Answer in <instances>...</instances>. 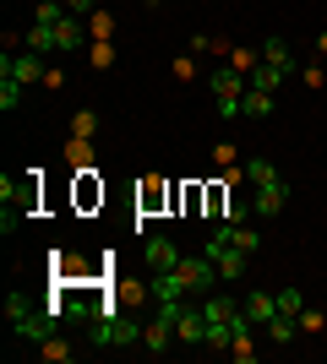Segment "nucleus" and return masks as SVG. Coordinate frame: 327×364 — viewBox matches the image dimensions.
I'll use <instances>...</instances> for the list:
<instances>
[{
    "label": "nucleus",
    "instance_id": "obj_1",
    "mask_svg": "<svg viewBox=\"0 0 327 364\" xmlns=\"http://www.w3.org/2000/svg\"><path fill=\"white\" fill-rule=\"evenodd\" d=\"M246 92H251V76L246 71H218L213 76V104L224 120H234V114H246Z\"/></svg>",
    "mask_w": 327,
    "mask_h": 364
},
{
    "label": "nucleus",
    "instance_id": "obj_2",
    "mask_svg": "<svg viewBox=\"0 0 327 364\" xmlns=\"http://www.w3.org/2000/svg\"><path fill=\"white\" fill-rule=\"evenodd\" d=\"M207 256L218 261V277H229V283H234V277H246V267H251V261H246V250H240V245L229 240V223H224V228L213 234V240H207Z\"/></svg>",
    "mask_w": 327,
    "mask_h": 364
},
{
    "label": "nucleus",
    "instance_id": "obj_3",
    "mask_svg": "<svg viewBox=\"0 0 327 364\" xmlns=\"http://www.w3.org/2000/svg\"><path fill=\"white\" fill-rule=\"evenodd\" d=\"M44 55H38V49H6V55H0V76H16V82H22V87H28V82H44Z\"/></svg>",
    "mask_w": 327,
    "mask_h": 364
},
{
    "label": "nucleus",
    "instance_id": "obj_4",
    "mask_svg": "<svg viewBox=\"0 0 327 364\" xmlns=\"http://www.w3.org/2000/svg\"><path fill=\"white\" fill-rule=\"evenodd\" d=\"M175 277H180V289H186V294H207V289L218 283V261H213V256L180 261V267H175Z\"/></svg>",
    "mask_w": 327,
    "mask_h": 364
},
{
    "label": "nucleus",
    "instance_id": "obj_5",
    "mask_svg": "<svg viewBox=\"0 0 327 364\" xmlns=\"http://www.w3.org/2000/svg\"><path fill=\"white\" fill-rule=\"evenodd\" d=\"M93 343L109 348V343H142V326L137 321H120V316H93Z\"/></svg>",
    "mask_w": 327,
    "mask_h": 364
},
{
    "label": "nucleus",
    "instance_id": "obj_6",
    "mask_svg": "<svg viewBox=\"0 0 327 364\" xmlns=\"http://www.w3.org/2000/svg\"><path fill=\"white\" fill-rule=\"evenodd\" d=\"M142 261H147V272H175V267H180V250H175V240L153 234V240L142 245Z\"/></svg>",
    "mask_w": 327,
    "mask_h": 364
},
{
    "label": "nucleus",
    "instance_id": "obj_7",
    "mask_svg": "<svg viewBox=\"0 0 327 364\" xmlns=\"http://www.w3.org/2000/svg\"><path fill=\"white\" fill-rule=\"evenodd\" d=\"M71 201H77V213H93V207H104V180H98L93 168H82V174H77V191H71Z\"/></svg>",
    "mask_w": 327,
    "mask_h": 364
},
{
    "label": "nucleus",
    "instance_id": "obj_8",
    "mask_svg": "<svg viewBox=\"0 0 327 364\" xmlns=\"http://www.w3.org/2000/svg\"><path fill=\"white\" fill-rule=\"evenodd\" d=\"M284 201H289V185L273 180V185H256V218H279Z\"/></svg>",
    "mask_w": 327,
    "mask_h": 364
},
{
    "label": "nucleus",
    "instance_id": "obj_9",
    "mask_svg": "<svg viewBox=\"0 0 327 364\" xmlns=\"http://www.w3.org/2000/svg\"><path fill=\"white\" fill-rule=\"evenodd\" d=\"M175 337H180L186 348H197V343L207 337V321H202V310H180V316H175Z\"/></svg>",
    "mask_w": 327,
    "mask_h": 364
},
{
    "label": "nucleus",
    "instance_id": "obj_10",
    "mask_svg": "<svg viewBox=\"0 0 327 364\" xmlns=\"http://www.w3.org/2000/svg\"><path fill=\"white\" fill-rule=\"evenodd\" d=\"M273 316H279V294H251L246 299V321L251 326H267Z\"/></svg>",
    "mask_w": 327,
    "mask_h": 364
},
{
    "label": "nucleus",
    "instance_id": "obj_11",
    "mask_svg": "<svg viewBox=\"0 0 327 364\" xmlns=\"http://www.w3.org/2000/svg\"><path fill=\"white\" fill-rule=\"evenodd\" d=\"M164 201H170V191H164L158 180H142V185H137V207H142L147 218H153V213H164Z\"/></svg>",
    "mask_w": 327,
    "mask_h": 364
},
{
    "label": "nucleus",
    "instance_id": "obj_12",
    "mask_svg": "<svg viewBox=\"0 0 327 364\" xmlns=\"http://www.w3.org/2000/svg\"><path fill=\"white\" fill-rule=\"evenodd\" d=\"M142 343H147V353H170V343H180V337H175V326H170V321L158 316L153 326L142 332Z\"/></svg>",
    "mask_w": 327,
    "mask_h": 364
},
{
    "label": "nucleus",
    "instance_id": "obj_13",
    "mask_svg": "<svg viewBox=\"0 0 327 364\" xmlns=\"http://www.w3.org/2000/svg\"><path fill=\"white\" fill-rule=\"evenodd\" d=\"M262 60L273 65V71H284V76H289V71H295V49L284 44V38H267V49H262Z\"/></svg>",
    "mask_w": 327,
    "mask_h": 364
},
{
    "label": "nucleus",
    "instance_id": "obj_14",
    "mask_svg": "<svg viewBox=\"0 0 327 364\" xmlns=\"http://www.w3.org/2000/svg\"><path fill=\"white\" fill-rule=\"evenodd\" d=\"M22 49H38V55H49V49H61V38H55V28L33 22V28H28V38H22Z\"/></svg>",
    "mask_w": 327,
    "mask_h": 364
},
{
    "label": "nucleus",
    "instance_id": "obj_15",
    "mask_svg": "<svg viewBox=\"0 0 327 364\" xmlns=\"http://www.w3.org/2000/svg\"><path fill=\"white\" fill-rule=\"evenodd\" d=\"M229 240L240 245L246 256H256V250H262V234H256V228H251V223H229Z\"/></svg>",
    "mask_w": 327,
    "mask_h": 364
},
{
    "label": "nucleus",
    "instance_id": "obj_16",
    "mask_svg": "<svg viewBox=\"0 0 327 364\" xmlns=\"http://www.w3.org/2000/svg\"><path fill=\"white\" fill-rule=\"evenodd\" d=\"M246 114H251V120H267V114H273V92L251 87V92H246Z\"/></svg>",
    "mask_w": 327,
    "mask_h": 364
},
{
    "label": "nucleus",
    "instance_id": "obj_17",
    "mask_svg": "<svg viewBox=\"0 0 327 364\" xmlns=\"http://www.w3.org/2000/svg\"><path fill=\"white\" fill-rule=\"evenodd\" d=\"M6 316H11V326H22V321L33 316V299L22 289H11V299H6Z\"/></svg>",
    "mask_w": 327,
    "mask_h": 364
},
{
    "label": "nucleus",
    "instance_id": "obj_18",
    "mask_svg": "<svg viewBox=\"0 0 327 364\" xmlns=\"http://www.w3.org/2000/svg\"><path fill=\"white\" fill-rule=\"evenodd\" d=\"M229 316H234V304L224 299V294H207L202 299V321H229Z\"/></svg>",
    "mask_w": 327,
    "mask_h": 364
},
{
    "label": "nucleus",
    "instance_id": "obj_19",
    "mask_svg": "<svg viewBox=\"0 0 327 364\" xmlns=\"http://www.w3.org/2000/svg\"><path fill=\"white\" fill-rule=\"evenodd\" d=\"M66 16H71V11H66V0H38V22H44V28H61Z\"/></svg>",
    "mask_w": 327,
    "mask_h": 364
},
{
    "label": "nucleus",
    "instance_id": "obj_20",
    "mask_svg": "<svg viewBox=\"0 0 327 364\" xmlns=\"http://www.w3.org/2000/svg\"><path fill=\"white\" fill-rule=\"evenodd\" d=\"M93 131H98V114H93V109H77V114H71V136L88 141Z\"/></svg>",
    "mask_w": 327,
    "mask_h": 364
},
{
    "label": "nucleus",
    "instance_id": "obj_21",
    "mask_svg": "<svg viewBox=\"0 0 327 364\" xmlns=\"http://www.w3.org/2000/svg\"><path fill=\"white\" fill-rule=\"evenodd\" d=\"M295 326H300L295 316H273V321H267V332H273V343H295Z\"/></svg>",
    "mask_w": 327,
    "mask_h": 364
},
{
    "label": "nucleus",
    "instance_id": "obj_22",
    "mask_svg": "<svg viewBox=\"0 0 327 364\" xmlns=\"http://www.w3.org/2000/svg\"><path fill=\"white\" fill-rule=\"evenodd\" d=\"M279 82H284V71H273V65H256V71H251V87H262V92H273V87H279Z\"/></svg>",
    "mask_w": 327,
    "mask_h": 364
},
{
    "label": "nucleus",
    "instance_id": "obj_23",
    "mask_svg": "<svg viewBox=\"0 0 327 364\" xmlns=\"http://www.w3.org/2000/svg\"><path fill=\"white\" fill-rule=\"evenodd\" d=\"M55 38H61V49H77L82 44V22H77V16H66L61 28H55Z\"/></svg>",
    "mask_w": 327,
    "mask_h": 364
},
{
    "label": "nucleus",
    "instance_id": "obj_24",
    "mask_svg": "<svg viewBox=\"0 0 327 364\" xmlns=\"http://www.w3.org/2000/svg\"><path fill=\"white\" fill-rule=\"evenodd\" d=\"M16 104H22V82H16V76H6V82H0V109L11 114Z\"/></svg>",
    "mask_w": 327,
    "mask_h": 364
},
{
    "label": "nucleus",
    "instance_id": "obj_25",
    "mask_svg": "<svg viewBox=\"0 0 327 364\" xmlns=\"http://www.w3.org/2000/svg\"><path fill=\"white\" fill-rule=\"evenodd\" d=\"M246 174H251L256 185H273V180H279V168L267 164V158H251V164H246Z\"/></svg>",
    "mask_w": 327,
    "mask_h": 364
},
{
    "label": "nucleus",
    "instance_id": "obj_26",
    "mask_svg": "<svg viewBox=\"0 0 327 364\" xmlns=\"http://www.w3.org/2000/svg\"><path fill=\"white\" fill-rule=\"evenodd\" d=\"M300 310H306L300 289H279V316H300Z\"/></svg>",
    "mask_w": 327,
    "mask_h": 364
},
{
    "label": "nucleus",
    "instance_id": "obj_27",
    "mask_svg": "<svg viewBox=\"0 0 327 364\" xmlns=\"http://www.w3.org/2000/svg\"><path fill=\"white\" fill-rule=\"evenodd\" d=\"M38 353H44L49 364H66V359H71V348H66L61 337H44V348H38Z\"/></svg>",
    "mask_w": 327,
    "mask_h": 364
},
{
    "label": "nucleus",
    "instance_id": "obj_28",
    "mask_svg": "<svg viewBox=\"0 0 327 364\" xmlns=\"http://www.w3.org/2000/svg\"><path fill=\"white\" fill-rule=\"evenodd\" d=\"M115 65V49H109V38H98L93 44V71H109Z\"/></svg>",
    "mask_w": 327,
    "mask_h": 364
},
{
    "label": "nucleus",
    "instance_id": "obj_29",
    "mask_svg": "<svg viewBox=\"0 0 327 364\" xmlns=\"http://www.w3.org/2000/svg\"><path fill=\"white\" fill-rule=\"evenodd\" d=\"M234 359H240V364H256V343H251V337H234Z\"/></svg>",
    "mask_w": 327,
    "mask_h": 364
},
{
    "label": "nucleus",
    "instance_id": "obj_30",
    "mask_svg": "<svg viewBox=\"0 0 327 364\" xmlns=\"http://www.w3.org/2000/svg\"><path fill=\"white\" fill-rule=\"evenodd\" d=\"M88 28H93V38H109V33H115V16H109V11H98L93 22H88Z\"/></svg>",
    "mask_w": 327,
    "mask_h": 364
},
{
    "label": "nucleus",
    "instance_id": "obj_31",
    "mask_svg": "<svg viewBox=\"0 0 327 364\" xmlns=\"http://www.w3.org/2000/svg\"><path fill=\"white\" fill-rule=\"evenodd\" d=\"M295 321H300V326H306V332H322V316H316V310H300Z\"/></svg>",
    "mask_w": 327,
    "mask_h": 364
},
{
    "label": "nucleus",
    "instance_id": "obj_32",
    "mask_svg": "<svg viewBox=\"0 0 327 364\" xmlns=\"http://www.w3.org/2000/svg\"><path fill=\"white\" fill-rule=\"evenodd\" d=\"M66 11L77 16V11H93V0H66Z\"/></svg>",
    "mask_w": 327,
    "mask_h": 364
}]
</instances>
